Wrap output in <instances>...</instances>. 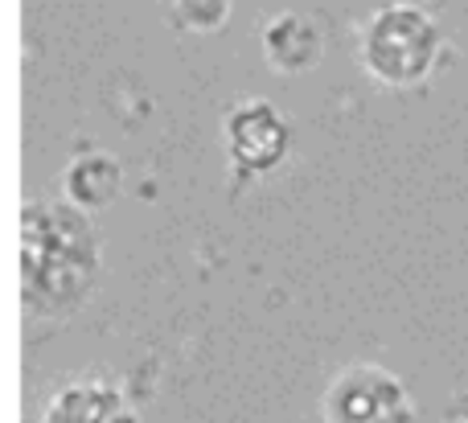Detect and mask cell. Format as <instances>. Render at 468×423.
Wrapping results in <instances>:
<instances>
[{
	"label": "cell",
	"mask_w": 468,
	"mask_h": 423,
	"mask_svg": "<svg viewBox=\"0 0 468 423\" xmlns=\"http://www.w3.org/2000/svg\"><path fill=\"white\" fill-rule=\"evenodd\" d=\"M324 423H411V399L390 370L374 362L346 366L324 391Z\"/></svg>",
	"instance_id": "cell-2"
},
{
	"label": "cell",
	"mask_w": 468,
	"mask_h": 423,
	"mask_svg": "<svg viewBox=\"0 0 468 423\" xmlns=\"http://www.w3.org/2000/svg\"><path fill=\"white\" fill-rule=\"evenodd\" d=\"M283 140H288V132H283V120L275 115L271 103L247 99L227 115V144L242 169H267L271 161H280Z\"/></svg>",
	"instance_id": "cell-4"
},
{
	"label": "cell",
	"mask_w": 468,
	"mask_h": 423,
	"mask_svg": "<svg viewBox=\"0 0 468 423\" xmlns=\"http://www.w3.org/2000/svg\"><path fill=\"white\" fill-rule=\"evenodd\" d=\"M41 423H136V411L120 386L103 378H70L46 403Z\"/></svg>",
	"instance_id": "cell-3"
},
{
	"label": "cell",
	"mask_w": 468,
	"mask_h": 423,
	"mask_svg": "<svg viewBox=\"0 0 468 423\" xmlns=\"http://www.w3.org/2000/svg\"><path fill=\"white\" fill-rule=\"evenodd\" d=\"M440 33L431 16L415 5H387L362 25V58L374 79L403 87L431 70Z\"/></svg>",
	"instance_id": "cell-1"
},
{
	"label": "cell",
	"mask_w": 468,
	"mask_h": 423,
	"mask_svg": "<svg viewBox=\"0 0 468 423\" xmlns=\"http://www.w3.org/2000/svg\"><path fill=\"white\" fill-rule=\"evenodd\" d=\"M267 49H271V62L283 66V70H296V66H308L316 58V33L304 16H275L267 25Z\"/></svg>",
	"instance_id": "cell-5"
}]
</instances>
